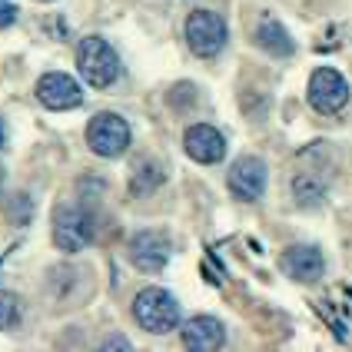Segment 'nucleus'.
<instances>
[{
    "label": "nucleus",
    "mask_w": 352,
    "mask_h": 352,
    "mask_svg": "<svg viewBox=\"0 0 352 352\" xmlns=\"http://www.w3.org/2000/svg\"><path fill=\"white\" fill-rule=\"evenodd\" d=\"M77 63L80 74L90 87H110L113 80L120 77V57L117 50L107 43L103 37H83L77 47Z\"/></svg>",
    "instance_id": "nucleus-1"
},
{
    "label": "nucleus",
    "mask_w": 352,
    "mask_h": 352,
    "mask_svg": "<svg viewBox=\"0 0 352 352\" xmlns=\"http://www.w3.org/2000/svg\"><path fill=\"white\" fill-rule=\"evenodd\" d=\"M133 316H137V322L146 333H157V336L173 333L179 326V302L166 289L150 286V289H143L133 299Z\"/></svg>",
    "instance_id": "nucleus-2"
},
{
    "label": "nucleus",
    "mask_w": 352,
    "mask_h": 352,
    "mask_svg": "<svg viewBox=\"0 0 352 352\" xmlns=\"http://www.w3.org/2000/svg\"><path fill=\"white\" fill-rule=\"evenodd\" d=\"M94 239V216L87 213L83 206H60L54 213V243H57L63 253H77L87 243Z\"/></svg>",
    "instance_id": "nucleus-3"
},
{
    "label": "nucleus",
    "mask_w": 352,
    "mask_h": 352,
    "mask_svg": "<svg viewBox=\"0 0 352 352\" xmlns=\"http://www.w3.org/2000/svg\"><path fill=\"white\" fill-rule=\"evenodd\" d=\"M186 43L196 57H216L226 47V23L213 10H193L186 17Z\"/></svg>",
    "instance_id": "nucleus-4"
},
{
    "label": "nucleus",
    "mask_w": 352,
    "mask_h": 352,
    "mask_svg": "<svg viewBox=\"0 0 352 352\" xmlns=\"http://www.w3.org/2000/svg\"><path fill=\"white\" fill-rule=\"evenodd\" d=\"M87 143L100 157H120L130 146V126L117 113H100L87 126Z\"/></svg>",
    "instance_id": "nucleus-5"
},
{
    "label": "nucleus",
    "mask_w": 352,
    "mask_h": 352,
    "mask_svg": "<svg viewBox=\"0 0 352 352\" xmlns=\"http://www.w3.org/2000/svg\"><path fill=\"white\" fill-rule=\"evenodd\" d=\"M309 103L319 113H339L349 103V83H346V77L339 70H333V67L316 70L313 80H309Z\"/></svg>",
    "instance_id": "nucleus-6"
},
{
    "label": "nucleus",
    "mask_w": 352,
    "mask_h": 352,
    "mask_svg": "<svg viewBox=\"0 0 352 352\" xmlns=\"http://www.w3.org/2000/svg\"><path fill=\"white\" fill-rule=\"evenodd\" d=\"M130 259L143 273H160L166 266V259H170V239L163 233H157V230L137 233L130 239Z\"/></svg>",
    "instance_id": "nucleus-7"
},
{
    "label": "nucleus",
    "mask_w": 352,
    "mask_h": 352,
    "mask_svg": "<svg viewBox=\"0 0 352 352\" xmlns=\"http://www.w3.org/2000/svg\"><path fill=\"white\" fill-rule=\"evenodd\" d=\"M230 190H233L236 199H246V203L259 199L266 190V163L259 157L236 160L233 170H230Z\"/></svg>",
    "instance_id": "nucleus-8"
},
{
    "label": "nucleus",
    "mask_w": 352,
    "mask_h": 352,
    "mask_svg": "<svg viewBox=\"0 0 352 352\" xmlns=\"http://www.w3.org/2000/svg\"><path fill=\"white\" fill-rule=\"evenodd\" d=\"M37 97L50 110H70V107L83 103V90H80L77 80L67 77V74H47L37 83Z\"/></svg>",
    "instance_id": "nucleus-9"
},
{
    "label": "nucleus",
    "mask_w": 352,
    "mask_h": 352,
    "mask_svg": "<svg viewBox=\"0 0 352 352\" xmlns=\"http://www.w3.org/2000/svg\"><path fill=\"white\" fill-rule=\"evenodd\" d=\"M183 143H186V153H190L196 163H219L223 153H226V140H223V133L213 130V126H206V123L190 126L186 137H183Z\"/></svg>",
    "instance_id": "nucleus-10"
},
{
    "label": "nucleus",
    "mask_w": 352,
    "mask_h": 352,
    "mask_svg": "<svg viewBox=\"0 0 352 352\" xmlns=\"http://www.w3.org/2000/svg\"><path fill=\"white\" fill-rule=\"evenodd\" d=\"M226 342V329L223 322L213 319V316H196L186 322L183 329V346L186 349H199V352H210V349H219Z\"/></svg>",
    "instance_id": "nucleus-11"
},
{
    "label": "nucleus",
    "mask_w": 352,
    "mask_h": 352,
    "mask_svg": "<svg viewBox=\"0 0 352 352\" xmlns=\"http://www.w3.org/2000/svg\"><path fill=\"white\" fill-rule=\"evenodd\" d=\"M322 253L316 246H293L283 256V273L299 279V283H316L322 276Z\"/></svg>",
    "instance_id": "nucleus-12"
},
{
    "label": "nucleus",
    "mask_w": 352,
    "mask_h": 352,
    "mask_svg": "<svg viewBox=\"0 0 352 352\" xmlns=\"http://www.w3.org/2000/svg\"><path fill=\"white\" fill-rule=\"evenodd\" d=\"M256 43H259L270 57H289V54H293V37H289L286 27L276 23V20H259V27H256Z\"/></svg>",
    "instance_id": "nucleus-13"
},
{
    "label": "nucleus",
    "mask_w": 352,
    "mask_h": 352,
    "mask_svg": "<svg viewBox=\"0 0 352 352\" xmlns=\"http://www.w3.org/2000/svg\"><path fill=\"white\" fill-rule=\"evenodd\" d=\"M293 196L299 206H316V203H322V196H326V186H329V179L326 176L313 173V170H299L293 176Z\"/></svg>",
    "instance_id": "nucleus-14"
},
{
    "label": "nucleus",
    "mask_w": 352,
    "mask_h": 352,
    "mask_svg": "<svg viewBox=\"0 0 352 352\" xmlns=\"http://www.w3.org/2000/svg\"><path fill=\"white\" fill-rule=\"evenodd\" d=\"M20 322V299L14 293H0V329H14Z\"/></svg>",
    "instance_id": "nucleus-15"
},
{
    "label": "nucleus",
    "mask_w": 352,
    "mask_h": 352,
    "mask_svg": "<svg viewBox=\"0 0 352 352\" xmlns=\"http://www.w3.org/2000/svg\"><path fill=\"white\" fill-rule=\"evenodd\" d=\"M17 20V3L14 0H0V27H10Z\"/></svg>",
    "instance_id": "nucleus-16"
},
{
    "label": "nucleus",
    "mask_w": 352,
    "mask_h": 352,
    "mask_svg": "<svg viewBox=\"0 0 352 352\" xmlns=\"http://www.w3.org/2000/svg\"><path fill=\"white\" fill-rule=\"evenodd\" d=\"M107 349H130V342H126V339H110Z\"/></svg>",
    "instance_id": "nucleus-17"
},
{
    "label": "nucleus",
    "mask_w": 352,
    "mask_h": 352,
    "mask_svg": "<svg viewBox=\"0 0 352 352\" xmlns=\"http://www.w3.org/2000/svg\"><path fill=\"white\" fill-rule=\"evenodd\" d=\"M0 146H3V126H0Z\"/></svg>",
    "instance_id": "nucleus-18"
},
{
    "label": "nucleus",
    "mask_w": 352,
    "mask_h": 352,
    "mask_svg": "<svg viewBox=\"0 0 352 352\" xmlns=\"http://www.w3.org/2000/svg\"><path fill=\"white\" fill-rule=\"evenodd\" d=\"M0 186H3V170H0Z\"/></svg>",
    "instance_id": "nucleus-19"
}]
</instances>
